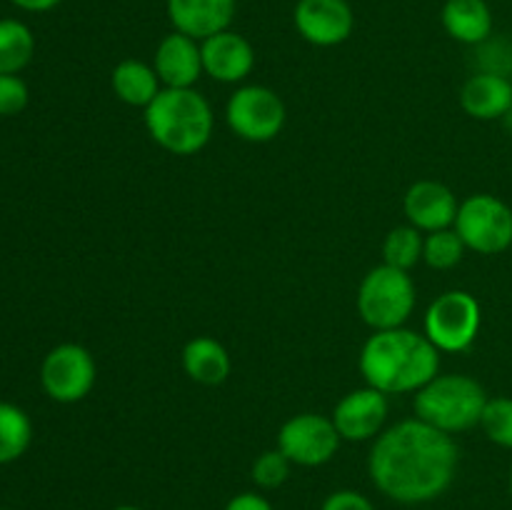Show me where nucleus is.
Here are the masks:
<instances>
[{
	"label": "nucleus",
	"instance_id": "8",
	"mask_svg": "<svg viewBox=\"0 0 512 510\" xmlns=\"http://www.w3.org/2000/svg\"><path fill=\"white\" fill-rule=\"evenodd\" d=\"M285 118L288 113L283 98L265 85H243L225 105L228 128L248 143H268L278 138Z\"/></svg>",
	"mask_w": 512,
	"mask_h": 510
},
{
	"label": "nucleus",
	"instance_id": "26",
	"mask_svg": "<svg viewBox=\"0 0 512 510\" xmlns=\"http://www.w3.org/2000/svg\"><path fill=\"white\" fill-rule=\"evenodd\" d=\"M290 468L293 463L288 460V455L280 448L265 450L255 458L253 468H250V475H253V483L263 490H275L290 478Z\"/></svg>",
	"mask_w": 512,
	"mask_h": 510
},
{
	"label": "nucleus",
	"instance_id": "31",
	"mask_svg": "<svg viewBox=\"0 0 512 510\" xmlns=\"http://www.w3.org/2000/svg\"><path fill=\"white\" fill-rule=\"evenodd\" d=\"M10 3L20 10H28V13H45V10H53L63 0H10Z\"/></svg>",
	"mask_w": 512,
	"mask_h": 510
},
{
	"label": "nucleus",
	"instance_id": "34",
	"mask_svg": "<svg viewBox=\"0 0 512 510\" xmlns=\"http://www.w3.org/2000/svg\"><path fill=\"white\" fill-rule=\"evenodd\" d=\"M508 490H510V498H512V468H510V478H508Z\"/></svg>",
	"mask_w": 512,
	"mask_h": 510
},
{
	"label": "nucleus",
	"instance_id": "22",
	"mask_svg": "<svg viewBox=\"0 0 512 510\" xmlns=\"http://www.w3.org/2000/svg\"><path fill=\"white\" fill-rule=\"evenodd\" d=\"M33 440V423L20 405L0 400V465L25 455Z\"/></svg>",
	"mask_w": 512,
	"mask_h": 510
},
{
	"label": "nucleus",
	"instance_id": "25",
	"mask_svg": "<svg viewBox=\"0 0 512 510\" xmlns=\"http://www.w3.org/2000/svg\"><path fill=\"white\" fill-rule=\"evenodd\" d=\"M480 428L490 443L512 450V398H488V405L480 418Z\"/></svg>",
	"mask_w": 512,
	"mask_h": 510
},
{
	"label": "nucleus",
	"instance_id": "5",
	"mask_svg": "<svg viewBox=\"0 0 512 510\" xmlns=\"http://www.w3.org/2000/svg\"><path fill=\"white\" fill-rule=\"evenodd\" d=\"M415 310V283L408 270L378 265L358 288V313L373 330L403 328Z\"/></svg>",
	"mask_w": 512,
	"mask_h": 510
},
{
	"label": "nucleus",
	"instance_id": "20",
	"mask_svg": "<svg viewBox=\"0 0 512 510\" xmlns=\"http://www.w3.org/2000/svg\"><path fill=\"white\" fill-rule=\"evenodd\" d=\"M160 78L155 73L153 65L143 63V60H120L110 73V88L118 95V100L133 105V108H148L160 93Z\"/></svg>",
	"mask_w": 512,
	"mask_h": 510
},
{
	"label": "nucleus",
	"instance_id": "15",
	"mask_svg": "<svg viewBox=\"0 0 512 510\" xmlns=\"http://www.w3.org/2000/svg\"><path fill=\"white\" fill-rule=\"evenodd\" d=\"M153 68L165 88H193L203 75L200 40L173 30L155 48Z\"/></svg>",
	"mask_w": 512,
	"mask_h": 510
},
{
	"label": "nucleus",
	"instance_id": "27",
	"mask_svg": "<svg viewBox=\"0 0 512 510\" xmlns=\"http://www.w3.org/2000/svg\"><path fill=\"white\" fill-rule=\"evenodd\" d=\"M480 55V70L478 73H495L505 75V78H512V48L505 45L503 40L495 43L493 35H490L485 43L475 45Z\"/></svg>",
	"mask_w": 512,
	"mask_h": 510
},
{
	"label": "nucleus",
	"instance_id": "19",
	"mask_svg": "<svg viewBox=\"0 0 512 510\" xmlns=\"http://www.w3.org/2000/svg\"><path fill=\"white\" fill-rule=\"evenodd\" d=\"M183 368L190 380L200 385H220L228 380L230 355L223 343H218L210 335H198V338L188 340L183 348Z\"/></svg>",
	"mask_w": 512,
	"mask_h": 510
},
{
	"label": "nucleus",
	"instance_id": "30",
	"mask_svg": "<svg viewBox=\"0 0 512 510\" xmlns=\"http://www.w3.org/2000/svg\"><path fill=\"white\" fill-rule=\"evenodd\" d=\"M225 510H273V505L258 493H240L228 500Z\"/></svg>",
	"mask_w": 512,
	"mask_h": 510
},
{
	"label": "nucleus",
	"instance_id": "28",
	"mask_svg": "<svg viewBox=\"0 0 512 510\" xmlns=\"http://www.w3.org/2000/svg\"><path fill=\"white\" fill-rule=\"evenodd\" d=\"M28 85L20 75H0V118H13L28 105Z\"/></svg>",
	"mask_w": 512,
	"mask_h": 510
},
{
	"label": "nucleus",
	"instance_id": "3",
	"mask_svg": "<svg viewBox=\"0 0 512 510\" xmlns=\"http://www.w3.org/2000/svg\"><path fill=\"white\" fill-rule=\"evenodd\" d=\"M213 108L195 88H163L145 108L150 138L173 155H195L210 143Z\"/></svg>",
	"mask_w": 512,
	"mask_h": 510
},
{
	"label": "nucleus",
	"instance_id": "13",
	"mask_svg": "<svg viewBox=\"0 0 512 510\" xmlns=\"http://www.w3.org/2000/svg\"><path fill=\"white\" fill-rule=\"evenodd\" d=\"M203 73L218 83H240L255 68V50L248 38L235 30H223L200 40Z\"/></svg>",
	"mask_w": 512,
	"mask_h": 510
},
{
	"label": "nucleus",
	"instance_id": "24",
	"mask_svg": "<svg viewBox=\"0 0 512 510\" xmlns=\"http://www.w3.org/2000/svg\"><path fill=\"white\" fill-rule=\"evenodd\" d=\"M465 243L455 228L435 230V233H428L423 243V260L435 270H450L463 260L465 255Z\"/></svg>",
	"mask_w": 512,
	"mask_h": 510
},
{
	"label": "nucleus",
	"instance_id": "33",
	"mask_svg": "<svg viewBox=\"0 0 512 510\" xmlns=\"http://www.w3.org/2000/svg\"><path fill=\"white\" fill-rule=\"evenodd\" d=\"M113 510H143V508H135V505H118V508Z\"/></svg>",
	"mask_w": 512,
	"mask_h": 510
},
{
	"label": "nucleus",
	"instance_id": "11",
	"mask_svg": "<svg viewBox=\"0 0 512 510\" xmlns=\"http://www.w3.org/2000/svg\"><path fill=\"white\" fill-rule=\"evenodd\" d=\"M293 23L310 45L335 48L353 35L355 13L348 0H298Z\"/></svg>",
	"mask_w": 512,
	"mask_h": 510
},
{
	"label": "nucleus",
	"instance_id": "21",
	"mask_svg": "<svg viewBox=\"0 0 512 510\" xmlns=\"http://www.w3.org/2000/svg\"><path fill=\"white\" fill-rule=\"evenodd\" d=\"M35 53L33 30L15 18L0 20V75H18Z\"/></svg>",
	"mask_w": 512,
	"mask_h": 510
},
{
	"label": "nucleus",
	"instance_id": "23",
	"mask_svg": "<svg viewBox=\"0 0 512 510\" xmlns=\"http://www.w3.org/2000/svg\"><path fill=\"white\" fill-rule=\"evenodd\" d=\"M425 238L413 225H398L390 230L383 240V260L385 265H393L398 270H410L423 260Z\"/></svg>",
	"mask_w": 512,
	"mask_h": 510
},
{
	"label": "nucleus",
	"instance_id": "10",
	"mask_svg": "<svg viewBox=\"0 0 512 510\" xmlns=\"http://www.w3.org/2000/svg\"><path fill=\"white\" fill-rule=\"evenodd\" d=\"M340 433L333 418L318 413H300L285 420L278 433V448L293 465L318 468L330 463L340 448Z\"/></svg>",
	"mask_w": 512,
	"mask_h": 510
},
{
	"label": "nucleus",
	"instance_id": "12",
	"mask_svg": "<svg viewBox=\"0 0 512 510\" xmlns=\"http://www.w3.org/2000/svg\"><path fill=\"white\" fill-rule=\"evenodd\" d=\"M385 420H388V395L370 385L350 390L333 410V423L340 438L350 443L378 438Z\"/></svg>",
	"mask_w": 512,
	"mask_h": 510
},
{
	"label": "nucleus",
	"instance_id": "14",
	"mask_svg": "<svg viewBox=\"0 0 512 510\" xmlns=\"http://www.w3.org/2000/svg\"><path fill=\"white\" fill-rule=\"evenodd\" d=\"M403 208L413 228L420 233H435L455 225L460 203L448 185L438 180H418L405 193Z\"/></svg>",
	"mask_w": 512,
	"mask_h": 510
},
{
	"label": "nucleus",
	"instance_id": "29",
	"mask_svg": "<svg viewBox=\"0 0 512 510\" xmlns=\"http://www.w3.org/2000/svg\"><path fill=\"white\" fill-rule=\"evenodd\" d=\"M320 510H375V505L358 490H335L325 498Z\"/></svg>",
	"mask_w": 512,
	"mask_h": 510
},
{
	"label": "nucleus",
	"instance_id": "1",
	"mask_svg": "<svg viewBox=\"0 0 512 510\" xmlns=\"http://www.w3.org/2000/svg\"><path fill=\"white\" fill-rule=\"evenodd\" d=\"M458 463L460 450L453 435L410 418L375 438L368 473L385 498L420 505L440 498L453 485Z\"/></svg>",
	"mask_w": 512,
	"mask_h": 510
},
{
	"label": "nucleus",
	"instance_id": "16",
	"mask_svg": "<svg viewBox=\"0 0 512 510\" xmlns=\"http://www.w3.org/2000/svg\"><path fill=\"white\" fill-rule=\"evenodd\" d=\"M173 30L205 40L233 25L238 0H165Z\"/></svg>",
	"mask_w": 512,
	"mask_h": 510
},
{
	"label": "nucleus",
	"instance_id": "4",
	"mask_svg": "<svg viewBox=\"0 0 512 510\" xmlns=\"http://www.w3.org/2000/svg\"><path fill=\"white\" fill-rule=\"evenodd\" d=\"M415 418L443 433L455 435L480 425L488 393L475 378L463 373L435 375L415 393Z\"/></svg>",
	"mask_w": 512,
	"mask_h": 510
},
{
	"label": "nucleus",
	"instance_id": "2",
	"mask_svg": "<svg viewBox=\"0 0 512 510\" xmlns=\"http://www.w3.org/2000/svg\"><path fill=\"white\" fill-rule=\"evenodd\" d=\"M360 373L385 395L418 393L440 373V350L408 328L375 330L360 350Z\"/></svg>",
	"mask_w": 512,
	"mask_h": 510
},
{
	"label": "nucleus",
	"instance_id": "7",
	"mask_svg": "<svg viewBox=\"0 0 512 510\" xmlns=\"http://www.w3.org/2000/svg\"><path fill=\"white\" fill-rule=\"evenodd\" d=\"M483 323L480 303L468 290H448L430 303L425 335L440 353H463L475 343Z\"/></svg>",
	"mask_w": 512,
	"mask_h": 510
},
{
	"label": "nucleus",
	"instance_id": "18",
	"mask_svg": "<svg viewBox=\"0 0 512 510\" xmlns=\"http://www.w3.org/2000/svg\"><path fill=\"white\" fill-rule=\"evenodd\" d=\"M440 20L445 33L463 45H480L493 35V10L488 0H445Z\"/></svg>",
	"mask_w": 512,
	"mask_h": 510
},
{
	"label": "nucleus",
	"instance_id": "6",
	"mask_svg": "<svg viewBox=\"0 0 512 510\" xmlns=\"http://www.w3.org/2000/svg\"><path fill=\"white\" fill-rule=\"evenodd\" d=\"M453 228L468 250L480 255L505 253L512 245V208L498 195H470L460 203Z\"/></svg>",
	"mask_w": 512,
	"mask_h": 510
},
{
	"label": "nucleus",
	"instance_id": "32",
	"mask_svg": "<svg viewBox=\"0 0 512 510\" xmlns=\"http://www.w3.org/2000/svg\"><path fill=\"white\" fill-rule=\"evenodd\" d=\"M503 123H505V128H508V130H512V108L508 110V113H505Z\"/></svg>",
	"mask_w": 512,
	"mask_h": 510
},
{
	"label": "nucleus",
	"instance_id": "9",
	"mask_svg": "<svg viewBox=\"0 0 512 510\" xmlns=\"http://www.w3.org/2000/svg\"><path fill=\"white\" fill-rule=\"evenodd\" d=\"M98 368L83 345L60 343L40 365V385L55 403H78L93 390Z\"/></svg>",
	"mask_w": 512,
	"mask_h": 510
},
{
	"label": "nucleus",
	"instance_id": "17",
	"mask_svg": "<svg viewBox=\"0 0 512 510\" xmlns=\"http://www.w3.org/2000/svg\"><path fill=\"white\" fill-rule=\"evenodd\" d=\"M460 105L475 120H503L512 108V78L475 73L460 88Z\"/></svg>",
	"mask_w": 512,
	"mask_h": 510
}]
</instances>
